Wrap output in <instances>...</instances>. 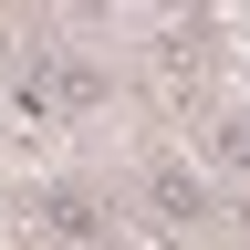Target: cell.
Returning a JSON list of instances; mask_svg holds the SVG:
<instances>
[{
	"label": "cell",
	"instance_id": "1",
	"mask_svg": "<svg viewBox=\"0 0 250 250\" xmlns=\"http://www.w3.org/2000/svg\"><path fill=\"white\" fill-rule=\"evenodd\" d=\"M136 208H146L167 240H208V229H219V188H208L198 156H177V146H146V156H136Z\"/></svg>",
	"mask_w": 250,
	"mask_h": 250
},
{
	"label": "cell",
	"instance_id": "4",
	"mask_svg": "<svg viewBox=\"0 0 250 250\" xmlns=\"http://www.w3.org/2000/svg\"><path fill=\"white\" fill-rule=\"evenodd\" d=\"M198 167H208V188H219V198H229V188L250 198V115H219V125H208Z\"/></svg>",
	"mask_w": 250,
	"mask_h": 250
},
{
	"label": "cell",
	"instance_id": "3",
	"mask_svg": "<svg viewBox=\"0 0 250 250\" xmlns=\"http://www.w3.org/2000/svg\"><path fill=\"white\" fill-rule=\"evenodd\" d=\"M156 62H167V73H219V62H229V21H219V11L156 21Z\"/></svg>",
	"mask_w": 250,
	"mask_h": 250
},
{
	"label": "cell",
	"instance_id": "2",
	"mask_svg": "<svg viewBox=\"0 0 250 250\" xmlns=\"http://www.w3.org/2000/svg\"><path fill=\"white\" fill-rule=\"evenodd\" d=\"M31 229H42V240H62V250H104L115 198H104L94 177H42V188H31Z\"/></svg>",
	"mask_w": 250,
	"mask_h": 250
},
{
	"label": "cell",
	"instance_id": "5",
	"mask_svg": "<svg viewBox=\"0 0 250 250\" xmlns=\"http://www.w3.org/2000/svg\"><path fill=\"white\" fill-rule=\"evenodd\" d=\"M21 62H31V21H11V11H0V83H11Z\"/></svg>",
	"mask_w": 250,
	"mask_h": 250
}]
</instances>
